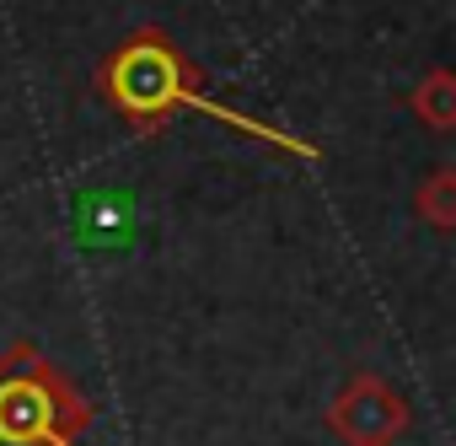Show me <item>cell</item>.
I'll use <instances>...</instances> for the list:
<instances>
[{
	"label": "cell",
	"instance_id": "obj_1",
	"mask_svg": "<svg viewBox=\"0 0 456 446\" xmlns=\"http://www.w3.org/2000/svg\"><path fill=\"white\" fill-rule=\"evenodd\" d=\"M97 92H102L140 135L161 129L177 108H199V113L232 124V129H242V135H253V140H264V145H274V151H290V156H301V161H317V145H312V140H296L290 129H274V124H264V119H253V113H237V108L204 97V87H199L188 54H183L161 28L129 33V38L97 65Z\"/></svg>",
	"mask_w": 456,
	"mask_h": 446
},
{
	"label": "cell",
	"instance_id": "obj_2",
	"mask_svg": "<svg viewBox=\"0 0 456 446\" xmlns=\"http://www.w3.org/2000/svg\"><path fill=\"white\" fill-rule=\"evenodd\" d=\"M92 430V403L38 344L17 339L0 355V446H76Z\"/></svg>",
	"mask_w": 456,
	"mask_h": 446
},
{
	"label": "cell",
	"instance_id": "obj_3",
	"mask_svg": "<svg viewBox=\"0 0 456 446\" xmlns=\"http://www.w3.org/2000/svg\"><path fill=\"white\" fill-rule=\"evenodd\" d=\"M328 425L349 446H392L408 430V403H403V392L392 382H381L370 371H354L338 387V398L328 409Z\"/></svg>",
	"mask_w": 456,
	"mask_h": 446
},
{
	"label": "cell",
	"instance_id": "obj_4",
	"mask_svg": "<svg viewBox=\"0 0 456 446\" xmlns=\"http://www.w3.org/2000/svg\"><path fill=\"white\" fill-rule=\"evenodd\" d=\"M413 113L429 124V129H451L456 124V76L451 70H429L413 92Z\"/></svg>",
	"mask_w": 456,
	"mask_h": 446
},
{
	"label": "cell",
	"instance_id": "obj_5",
	"mask_svg": "<svg viewBox=\"0 0 456 446\" xmlns=\"http://www.w3.org/2000/svg\"><path fill=\"white\" fill-rule=\"evenodd\" d=\"M413 210L429 220L435 232H451V227H456V172H451V167H440V172L419 188Z\"/></svg>",
	"mask_w": 456,
	"mask_h": 446
}]
</instances>
